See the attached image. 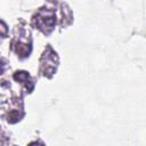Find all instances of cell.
I'll return each instance as SVG.
<instances>
[{"mask_svg": "<svg viewBox=\"0 0 146 146\" xmlns=\"http://www.w3.org/2000/svg\"><path fill=\"white\" fill-rule=\"evenodd\" d=\"M10 47L21 59H25L30 56L32 51V35L25 25H18L15 27Z\"/></svg>", "mask_w": 146, "mask_h": 146, "instance_id": "obj_2", "label": "cell"}, {"mask_svg": "<svg viewBox=\"0 0 146 146\" xmlns=\"http://www.w3.org/2000/svg\"><path fill=\"white\" fill-rule=\"evenodd\" d=\"M58 64L59 58L57 52L52 49L50 44H47L39 60V74L44 78L51 79L57 71Z\"/></svg>", "mask_w": 146, "mask_h": 146, "instance_id": "obj_3", "label": "cell"}, {"mask_svg": "<svg viewBox=\"0 0 146 146\" xmlns=\"http://www.w3.org/2000/svg\"><path fill=\"white\" fill-rule=\"evenodd\" d=\"M58 2H47L42 7L35 10V13L31 17L32 27L39 30L46 36L49 35L56 26L57 17H56V5Z\"/></svg>", "mask_w": 146, "mask_h": 146, "instance_id": "obj_1", "label": "cell"}, {"mask_svg": "<svg viewBox=\"0 0 146 146\" xmlns=\"http://www.w3.org/2000/svg\"><path fill=\"white\" fill-rule=\"evenodd\" d=\"M59 11H60V26L65 27L68 26L72 22H73V14L70 9V7L67 6V3L65 2H59Z\"/></svg>", "mask_w": 146, "mask_h": 146, "instance_id": "obj_5", "label": "cell"}, {"mask_svg": "<svg viewBox=\"0 0 146 146\" xmlns=\"http://www.w3.org/2000/svg\"><path fill=\"white\" fill-rule=\"evenodd\" d=\"M13 78L17 83H19L25 89V92L30 94V92L33 91L34 86H35V80H34L33 76L30 75L29 72H26V71H16L13 74Z\"/></svg>", "mask_w": 146, "mask_h": 146, "instance_id": "obj_4", "label": "cell"}]
</instances>
